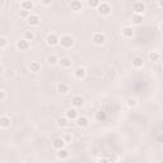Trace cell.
Wrapping results in <instances>:
<instances>
[{"mask_svg": "<svg viewBox=\"0 0 163 163\" xmlns=\"http://www.w3.org/2000/svg\"><path fill=\"white\" fill-rule=\"evenodd\" d=\"M59 43L63 49H71L75 43V40L70 34H63L61 37H59Z\"/></svg>", "mask_w": 163, "mask_h": 163, "instance_id": "6da1fadb", "label": "cell"}, {"mask_svg": "<svg viewBox=\"0 0 163 163\" xmlns=\"http://www.w3.org/2000/svg\"><path fill=\"white\" fill-rule=\"evenodd\" d=\"M97 10H98V14L102 15V17H107V15L111 14V7L110 4L107 3H99V5L97 7Z\"/></svg>", "mask_w": 163, "mask_h": 163, "instance_id": "7a4b0ae2", "label": "cell"}, {"mask_svg": "<svg viewBox=\"0 0 163 163\" xmlns=\"http://www.w3.org/2000/svg\"><path fill=\"white\" fill-rule=\"evenodd\" d=\"M27 23L31 27H37L41 23V17L38 14H29V17L27 18Z\"/></svg>", "mask_w": 163, "mask_h": 163, "instance_id": "3957f363", "label": "cell"}, {"mask_svg": "<svg viewBox=\"0 0 163 163\" xmlns=\"http://www.w3.org/2000/svg\"><path fill=\"white\" fill-rule=\"evenodd\" d=\"M46 43H47V46H50V47H54V46L59 45V37H58V34L49 33L47 37H46Z\"/></svg>", "mask_w": 163, "mask_h": 163, "instance_id": "277c9868", "label": "cell"}, {"mask_svg": "<svg viewBox=\"0 0 163 163\" xmlns=\"http://www.w3.org/2000/svg\"><path fill=\"white\" fill-rule=\"evenodd\" d=\"M92 41H93V43L96 45H103L106 42V36L101 32H96L93 36H92Z\"/></svg>", "mask_w": 163, "mask_h": 163, "instance_id": "5b68a950", "label": "cell"}, {"mask_svg": "<svg viewBox=\"0 0 163 163\" xmlns=\"http://www.w3.org/2000/svg\"><path fill=\"white\" fill-rule=\"evenodd\" d=\"M71 105H73L75 108H79V107L84 106V98L80 94H75L73 98H71Z\"/></svg>", "mask_w": 163, "mask_h": 163, "instance_id": "8992f818", "label": "cell"}, {"mask_svg": "<svg viewBox=\"0 0 163 163\" xmlns=\"http://www.w3.org/2000/svg\"><path fill=\"white\" fill-rule=\"evenodd\" d=\"M17 49L18 50H20V51H27L28 49H29V41H27L25 38H19L18 41H17Z\"/></svg>", "mask_w": 163, "mask_h": 163, "instance_id": "52a82bcc", "label": "cell"}, {"mask_svg": "<svg viewBox=\"0 0 163 163\" xmlns=\"http://www.w3.org/2000/svg\"><path fill=\"white\" fill-rule=\"evenodd\" d=\"M132 10L135 14H143L145 12V4L143 1H135L132 5Z\"/></svg>", "mask_w": 163, "mask_h": 163, "instance_id": "ba28073f", "label": "cell"}, {"mask_svg": "<svg viewBox=\"0 0 163 163\" xmlns=\"http://www.w3.org/2000/svg\"><path fill=\"white\" fill-rule=\"evenodd\" d=\"M78 116H79V114H78V110H76L75 107H73V108H68L65 111V117L68 120H75Z\"/></svg>", "mask_w": 163, "mask_h": 163, "instance_id": "9c48e42d", "label": "cell"}, {"mask_svg": "<svg viewBox=\"0 0 163 163\" xmlns=\"http://www.w3.org/2000/svg\"><path fill=\"white\" fill-rule=\"evenodd\" d=\"M75 122H76V125H78L79 127H82V129H84V127H87L89 125V120L87 119L85 116H78L75 119Z\"/></svg>", "mask_w": 163, "mask_h": 163, "instance_id": "30bf717a", "label": "cell"}, {"mask_svg": "<svg viewBox=\"0 0 163 163\" xmlns=\"http://www.w3.org/2000/svg\"><path fill=\"white\" fill-rule=\"evenodd\" d=\"M12 125V121H10L9 116H0V127L1 129H8Z\"/></svg>", "mask_w": 163, "mask_h": 163, "instance_id": "8fae6325", "label": "cell"}, {"mask_svg": "<svg viewBox=\"0 0 163 163\" xmlns=\"http://www.w3.org/2000/svg\"><path fill=\"white\" fill-rule=\"evenodd\" d=\"M87 74V70L83 68V66H78L75 70H74V76L76 79H83Z\"/></svg>", "mask_w": 163, "mask_h": 163, "instance_id": "7c38bea8", "label": "cell"}, {"mask_svg": "<svg viewBox=\"0 0 163 163\" xmlns=\"http://www.w3.org/2000/svg\"><path fill=\"white\" fill-rule=\"evenodd\" d=\"M65 139H63V138H56V139L52 140V147L55 148V149H61V148L65 147Z\"/></svg>", "mask_w": 163, "mask_h": 163, "instance_id": "4fadbf2b", "label": "cell"}, {"mask_svg": "<svg viewBox=\"0 0 163 163\" xmlns=\"http://www.w3.org/2000/svg\"><path fill=\"white\" fill-rule=\"evenodd\" d=\"M82 8H83V5H82V1H80V0H71V3H70V9L73 10V12H80Z\"/></svg>", "mask_w": 163, "mask_h": 163, "instance_id": "5bb4252c", "label": "cell"}, {"mask_svg": "<svg viewBox=\"0 0 163 163\" xmlns=\"http://www.w3.org/2000/svg\"><path fill=\"white\" fill-rule=\"evenodd\" d=\"M59 64L61 65V68L69 69L70 66H71V59L68 58V56H64V58H61V59L59 60Z\"/></svg>", "mask_w": 163, "mask_h": 163, "instance_id": "9a60e30c", "label": "cell"}, {"mask_svg": "<svg viewBox=\"0 0 163 163\" xmlns=\"http://www.w3.org/2000/svg\"><path fill=\"white\" fill-rule=\"evenodd\" d=\"M20 8L24 9V10H28V12H31V10L34 8V3L32 1V0H24V1L20 3Z\"/></svg>", "mask_w": 163, "mask_h": 163, "instance_id": "2e32d148", "label": "cell"}, {"mask_svg": "<svg viewBox=\"0 0 163 163\" xmlns=\"http://www.w3.org/2000/svg\"><path fill=\"white\" fill-rule=\"evenodd\" d=\"M58 158H59V159H61V161L68 159V158H69V150L65 149V147L61 148V149H58Z\"/></svg>", "mask_w": 163, "mask_h": 163, "instance_id": "e0dca14e", "label": "cell"}, {"mask_svg": "<svg viewBox=\"0 0 163 163\" xmlns=\"http://www.w3.org/2000/svg\"><path fill=\"white\" fill-rule=\"evenodd\" d=\"M69 90H70V87L66 84V83H60L58 84V92L61 94H66V93H69Z\"/></svg>", "mask_w": 163, "mask_h": 163, "instance_id": "ac0fdd59", "label": "cell"}, {"mask_svg": "<svg viewBox=\"0 0 163 163\" xmlns=\"http://www.w3.org/2000/svg\"><path fill=\"white\" fill-rule=\"evenodd\" d=\"M143 20H144V18H143V14H135L134 13V15L131 17V22L134 23V24H136V25L143 24Z\"/></svg>", "mask_w": 163, "mask_h": 163, "instance_id": "d6986e66", "label": "cell"}, {"mask_svg": "<svg viewBox=\"0 0 163 163\" xmlns=\"http://www.w3.org/2000/svg\"><path fill=\"white\" fill-rule=\"evenodd\" d=\"M29 70L32 71V73H38V71H41V64L38 61H31Z\"/></svg>", "mask_w": 163, "mask_h": 163, "instance_id": "ffe728a7", "label": "cell"}, {"mask_svg": "<svg viewBox=\"0 0 163 163\" xmlns=\"http://www.w3.org/2000/svg\"><path fill=\"white\" fill-rule=\"evenodd\" d=\"M122 36H124L125 38H131L132 36H134V29L131 27H124L122 28Z\"/></svg>", "mask_w": 163, "mask_h": 163, "instance_id": "44dd1931", "label": "cell"}, {"mask_svg": "<svg viewBox=\"0 0 163 163\" xmlns=\"http://www.w3.org/2000/svg\"><path fill=\"white\" fill-rule=\"evenodd\" d=\"M106 119H107V114L103 110H99L98 112H96V120L97 121L102 122V121H106Z\"/></svg>", "mask_w": 163, "mask_h": 163, "instance_id": "7402d4cb", "label": "cell"}, {"mask_svg": "<svg viewBox=\"0 0 163 163\" xmlns=\"http://www.w3.org/2000/svg\"><path fill=\"white\" fill-rule=\"evenodd\" d=\"M143 65H144V61H143L141 58H134L132 59V66H134L135 69L143 68Z\"/></svg>", "mask_w": 163, "mask_h": 163, "instance_id": "603a6c76", "label": "cell"}, {"mask_svg": "<svg viewBox=\"0 0 163 163\" xmlns=\"http://www.w3.org/2000/svg\"><path fill=\"white\" fill-rule=\"evenodd\" d=\"M148 58H149L150 61H158L161 59V54L158 52V51H150L149 55H148Z\"/></svg>", "mask_w": 163, "mask_h": 163, "instance_id": "cb8c5ba5", "label": "cell"}, {"mask_svg": "<svg viewBox=\"0 0 163 163\" xmlns=\"http://www.w3.org/2000/svg\"><path fill=\"white\" fill-rule=\"evenodd\" d=\"M47 63L50 65H55V64H58L59 63V59H58V56L54 55V54H50L47 56Z\"/></svg>", "mask_w": 163, "mask_h": 163, "instance_id": "d4e9b609", "label": "cell"}, {"mask_svg": "<svg viewBox=\"0 0 163 163\" xmlns=\"http://www.w3.org/2000/svg\"><path fill=\"white\" fill-rule=\"evenodd\" d=\"M69 125V120L66 117H59L58 119V126L60 127H66Z\"/></svg>", "mask_w": 163, "mask_h": 163, "instance_id": "484cf974", "label": "cell"}, {"mask_svg": "<svg viewBox=\"0 0 163 163\" xmlns=\"http://www.w3.org/2000/svg\"><path fill=\"white\" fill-rule=\"evenodd\" d=\"M23 38H25L27 41H32L34 38V32H33V31H24Z\"/></svg>", "mask_w": 163, "mask_h": 163, "instance_id": "4316f807", "label": "cell"}, {"mask_svg": "<svg viewBox=\"0 0 163 163\" xmlns=\"http://www.w3.org/2000/svg\"><path fill=\"white\" fill-rule=\"evenodd\" d=\"M126 105H127V107H130V108H135V107L138 106V99L136 98H129L126 101Z\"/></svg>", "mask_w": 163, "mask_h": 163, "instance_id": "83f0119b", "label": "cell"}, {"mask_svg": "<svg viewBox=\"0 0 163 163\" xmlns=\"http://www.w3.org/2000/svg\"><path fill=\"white\" fill-rule=\"evenodd\" d=\"M101 0H88V5L90 8H97L99 5Z\"/></svg>", "mask_w": 163, "mask_h": 163, "instance_id": "f1b7e54d", "label": "cell"}, {"mask_svg": "<svg viewBox=\"0 0 163 163\" xmlns=\"http://www.w3.org/2000/svg\"><path fill=\"white\" fill-rule=\"evenodd\" d=\"M29 12H28V10H24V9H22V10H20V12H19V15H20V18H24V19H27L28 17H29Z\"/></svg>", "mask_w": 163, "mask_h": 163, "instance_id": "f546056e", "label": "cell"}, {"mask_svg": "<svg viewBox=\"0 0 163 163\" xmlns=\"http://www.w3.org/2000/svg\"><path fill=\"white\" fill-rule=\"evenodd\" d=\"M92 73H93L94 75H101L102 74V69L99 68V66H94V68H92Z\"/></svg>", "mask_w": 163, "mask_h": 163, "instance_id": "4dcf8cb0", "label": "cell"}, {"mask_svg": "<svg viewBox=\"0 0 163 163\" xmlns=\"http://www.w3.org/2000/svg\"><path fill=\"white\" fill-rule=\"evenodd\" d=\"M7 45H8V40L5 37H0V49L7 47Z\"/></svg>", "mask_w": 163, "mask_h": 163, "instance_id": "1f68e13d", "label": "cell"}, {"mask_svg": "<svg viewBox=\"0 0 163 163\" xmlns=\"http://www.w3.org/2000/svg\"><path fill=\"white\" fill-rule=\"evenodd\" d=\"M40 3L43 5V7H50L51 3H52V0H40Z\"/></svg>", "mask_w": 163, "mask_h": 163, "instance_id": "d6a6232c", "label": "cell"}, {"mask_svg": "<svg viewBox=\"0 0 163 163\" xmlns=\"http://www.w3.org/2000/svg\"><path fill=\"white\" fill-rule=\"evenodd\" d=\"M5 97H7V94H5V92L3 89H0V102H3L5 99Z\"/></svg>", "mask_w": 163, "mask_h": 163, "instance_id": "836d02e7", "label": "cell"}, {"mask_svg": "<svg viewBox=\"0 0 163 163\" xmlns=\"http://www.w3.org/2000/svg\"><path fill=\"white\" fill-rule=\"evenodd\" d=\"M158 4H159V7L162 8V0H158Z\"/></svg>", "mask_w": 163, "mask_h": 163, "instance_id": "e575fe53", "label": "cell"}, {"mask_svg": "<svg viewBox=\"0 0 163 163\" xmlns=\"http://www.w3.org/2000/svg\"><path fill=\"white\" fill-rule=\"evenodd\" d=\"M19 1H20V3H22V1H24V0H19Z\"/></svg>", "mask_w": 163, "mask_h": 163, "instance_id": "d590c367", "label": "cell"}]
</instances>
